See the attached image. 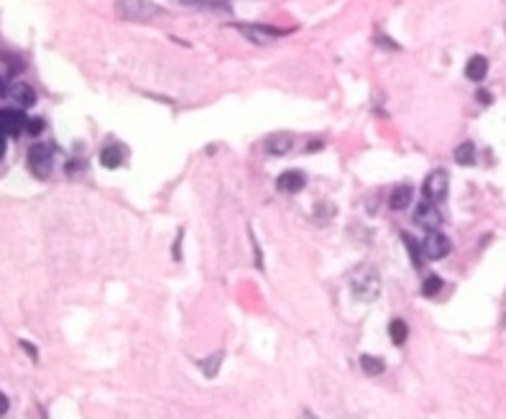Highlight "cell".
<instances>
[{"instance_id":"6da1fadb","label":"cell","mask_w":506,"mask_h":419,"mask_svg":"<svg viewBox=\"0 0 506 419\" xmlns=\"http://www.w3.org/2000/svg\"><path fill=\"white\" fill-rule=\"evenodd\" d=\"M348 289L358 302H376L381 297V273H378V268L373 263H358L353 271L348 273Z\"/></svg>"},{"instance_id":"7a4b0ae2","label":"cell","mask_w":506,"mask_h":419,"mask_svg":"<svg viewBox=\"0 0 506 419\" xmlns=\"http://www.w3.org/2000/svg\"><path fill=\"white\" fill-rule=\"evenodd\" d=\"M116 13L131 24H148V21L164 16V8L156 6L153 0H118Z\"/></svg>"},{"instance_id":"3957f363","label":"cell","mask_w":506,"mask_h":419,"mask_svg":"<svg viewBox=\"0 0 506 419\" xmlns=\"http://www.w3.org/2000/svg\"><path fill=\"white\" fill-rule=\"evenodd\" d=\"M54 156L56 148L51 143H34L29 148V156H26V164H29L31 174L36 179H49L51 169H54Z\"/></svg>"},{"instance_id":"277c9868","label":"cell","mask_w":506,"mask_h":419,"mask_svg":"<svg viewBox=\"0 0 506 419\" xmlns=\"http://www.w3.org/2000/svg\"><path fill=\"white\" fill-rule=\"evenodd\" d=\"M236 31H238L243 39H248L251 44H256V46H268L274 39L287 36L289 34V31H279L268 24H236Z\"/></svg>"},{"instance_id":"5b68a950","label":"cell","mask_w":506,"mask_h":419,"mask_svg":"<svg viewBox=\"0 0 506 419\" xmlns=\"http://www.w3.org/2000/svg\"><path fill=\"white\" fill-rule=\"evenodd\" d=\"M447 189H450V176H447V171L435 169L430 171V174L425 176V182H422V197H425L427 202L440 205V202L447 197Z\"/></svg>"},{"instance_id":"8992f818","label":"cell","mask_w":506,"mask_h":419,"mask_svg":"<svg viewBox=\"0 0 506 419\" xmlns=\"http://www.w3.org/2000/svg\"><path fill=\"white\" fill-rule=\"evenodd\" d=\"M422 251H425L427 261H442V258L450 256L452 241L442 231H430L425 241H422Z\"/></svg>"},{"instance_id":"52a82bcc","label":"cell","mask_w":506,"mask_h":419,"mask_svg":"<svg viewBox=\"0 0 506 419\" xmlns=\"http://www.w3.org/2000/svg\"><path fill=\"white\" fill-rule=\"evenodd\" d=\"M412 223L417 225V228H422V231H440L442 228V213L437 210V205L435 202H417L415 213H412Z\"/></svg>"},{"instance_id":"ba28073f","label":"cell","mask_w":506,"mask_h":419,"mask_svg":"<svg viewBox=\"0 0 506 419\" xmlns=\"http://www.w3.org/2000/svg\"><path fill=\"white\" fill-rule=\"evenodd\" d=\"M26 113L16 108H0V136L3 138H16V136L24 133L26 126Z\"/></svg>"},{"instance_id":"9c48e42d","label":"cell","mask_w":506,"mask_h":419,"mask_svg":"<svg viewBox=\"0 0 506 419\" xmlns=\"http://www.w3.org/2000/svg\"><path fill=\"white\" fill-rule=\"evenodd\" d=\"M294 133L292 131H274V133H268L266 138H263V151L268 153V156H287L289 151L294 148Z\"/></svg>"},{"instance_id":"30bf717a","label":"cell","mask_w":506,"mask_h":419,"mask_svg":"<svg viewBox=\"0 0 506 419\" xmlns=\"http://www.w3.org/2000/svg\"><path fill=\"white\" fill-rule=\"evenodd\" d=\"M307 187V174L302 169H287L276 176V189L281 195H299Z\"/></svg>"},{"instance_id":"8fae6325","label":"cell","mask_w":506,"mask_h":419,"mask_svg":"<svg viewBox=\"0 0 506 419\" xmlns=\"http://www.w3.org/2000/svg\"><path fill=\"white\" fill-rule=\"evenodd\" d=\"M126 146H121V143H105L103 148H100V166L103 169H121L123 164H126Z\"/></svg>"},{"instance_id":"7c38bea8","label":"cell","mask_w":506,"mask_h":419,"mask_svg":"<svg viewBox=\"0 0 506 419\" xmlns=\"http://www.w3.org/2000/svg\"><path fill=\"white\" fill-rule=\"evenodd\" d=\"M8 98H11L16 105H21V108H34L39 100L36 90H34L29 82H13V85L8 87Z\"/></svg>"},{"instance_id":"4fadbf2b","label":"cell","mask_w":506,"mask_h":419,"mask_svg":"<svg viewBox=\"0 0 506 419\" xmlns=\"http://www.w3.org/2000/svg\"><path fill=\"white\" fill-rule=\"evenodd\" d=\"M488 56H483V54H473L468 61H465V79H470V82H483L486 79V74H488Z\"/></svg>"},{"instance_id":"5bb4252c","label":"cell","mask_w":506,"mask_h":419,"mask_svg":"<svg viewBox=\"0 0 506 419\" xmlns=\"http://www.w3.org/2000/svg\"><path fill=\"white\" fill-rule=\"evenodd\" d=\"M412 200H415V189L409 187V184H399V187L391 189L389 210H394V213H402V210H407V207L412 205Z\"/></svg>"},{"instance_id":"9a60e30c","label":"cell","mask_w":506,"mask_h":419,"mask_svg":"<svg viewBox=\"0 0 506 419\" xmlns=\"http://www.w3.org/2000/svg\"><path fill=\"white\" fill-rule=\"evenodd\" d=\"M402 243H404V248H407V253H409V261H412V266L415 268H422L425 266V251H422V241H417L412 233H402Z\"/></svg>"},{"instance_id":"2e32d148","label":"cell","mask_w":506,"mask_h":419,"mask_svg":"<svg viewBox=\"0 0 506 419\" xmlns=\"http://www.w3.org/2000/svg\"><path fill=\"white\" fill-rule=\"evenodd\" d=\"M452 158H455V164L460 166H476L478 161V148L473 141H463V143H457L455 151H452Z\"/></svg>"},{"instance_id":"e0dca14e","label":"cell","mask_w":506,"mask_h":419,"mask_svg":"<svg viewBox=\"0 0 506 419\" xmlns=\"http://www.w3.org/2000/svg\"><path fill=\"white\" fill-rule=\"evenodd\" d=\"M358 365L366 376H381V373H386V360L381 355H373V353H360Z\"/></svg>"},{"instance_id":"ac0fdd59","label":"cell","mask_w":506,"mask_h":419,"mask_svg":"<svg viewBox=\"0 0 506 419\" xmlns=\"http://www.w3.org/2000/svg\"><path fill=\"white\" fill-rule=\"evenodd\" d=\"M389 340L391 345H397V348H402L404 343L409 340V325L404 317H394V320L389 322Z\"/></svg>"},{"instance_id":"d6986e66","label":"cell","mask_w":506,"mask_h":419,"mask_svg":"<svg viewBox=\"0 0 506 419\" xmlns=\"http://www.w3.org/2000/svg\"><path fill=\"white\" fill-rule=\"evenodd\" d=\"M223 360H226V353L218 350V353H213V355H208V358L197 360V368L202 370V376H205V378H215L220 373V365H223Z\"/></svg>"},{"instance_id":"ffe728a7","label":"cell","mask_w":506,"mask_h":419,"mask_svg":"<svg viewBox=\"0 0 506 419\" xmlns=\"http://www.w3.org/2000/svg\"><path fill=\"white\" fill-rule=\"evenodd\" d=\"M445 289V279L440 276V273H427L425 279H422V286H420V294L425 299H435L440 292Z\"/></svg>"},{"instance_id":"44dd1931","label":"cell","mask_w":506,"mask_h":419,"mask_svg":"<svg viewBox=\"0 0 506 419\" xmlns=\"http://www.w3.org/2000/svg\"><path fill=\"white\" fill-rule=\"evenodd\" d=\"M248 241H251V248H253V263H256V268H258V271H266L263 251H261V243H258L256 233H253V228H248Z\"/></svg>"},{"instance_id":"7402d4cb","label":"cell","mask_w":506,"mask_h":419,"mask_svg":"<svg viewBox=\"0 0 506 419\" xmlns=\"http://www.w3.org/2000/svg\"><path fill=\"white\" fill-rule=\"evenodd\" d=\"M44 128H46V121L44 118H26V126H24V133H29V136H41L44 133Z\"/></svg>"},{"instance_id":"603a6c76","label":"cell","mask_w":506,"mask_h":419,"mask_svg":"<svg viewBox=\"0 0 506 419\" xmlns=\"http://www.w3.org/2000/svg\"><path fill=\"white\" fill-rule=\"evenodd\" d=\"M3 61H6L8 64V77H16V74L21 72V69H24V59H21V56H16V54H3Z\"/></svg>"},{"instance_id":"cb8c5ba5","label":"cell","mask_w":506,"mask_h":419,"mask_svg":"<svg viewBox=\"0 0 506 419\" xmlns=\"http://www.w3.org/2000/svg\"><path fill=\"white\" fill-rule=\"evenodd\" d=\"M182 243H184V228L177 231V238H174V243H171V258L174 261H182Z\"/></svg>"},{"instance_id":"d4e9b609","label":"cell","mask_w":506,"mask_h":419,"mask_svg":"<svg viewBox=\"0 0 506 419\" xmlns=\"http://www.w3.org/2000/svg\"><path fill=\"white\" fill-rule=\"evenodd\" d=\"M373 44H381V46H384V49H389V51H399V49H402V46H399L394 39L386 36V34H376V36H373Z\"/></svg>"},{"instance_id":"484cf974","label":"cell","mask_w":506,"mask_h":419,"mask_svg":"<svg viewBox=\"0 0 506 419\" xmlns=\"http://www.w3.org/2000/svg\"><path fill=\"white\" fill-rule=\"evenodd\" d=\"M19 345H21V350H24L31 360H39V348H36V343H31V340H26V338H21Z\"/></svg>"},{"instance_id":"4316f807","label":"cell","mask_w":506,"mask_h":419,"mask_svg":"<svg viewBox=\"0 0 506 419\" xmlns=\"http://www.w3.org/2000/svg\"><path fill=\"white\" fill-rule=\"evenodd\" d=\"M87 166L85 158H74V161H67V174H77V171H82Z\"/></svg>"},{"instance_id":"83f0119b","label":"cell","mask_w":506,"mask_h":419,"mask_svg":"<svg viewBox=\"0 0 506 419\" xmlns=\"http://www.w3.org/2000/svg\"><path fill=\"white\" fill-rule=\"evenodd\" d=\"M476 100H478V103H483V105H491V103H494V95H491V92H486V90H481V87H478V92H476Z\"/></svg>"},{"instance_id":"f1b7e54d","label":"cell","mask_w":506,"mask_h":419,"mask_svg":"<svg viewBox=\"0 0 506 419\" xmlns=\"http://www.w3.org/2000/svg\"><path fill=\"white\" fill-rule=\"evenodd\" d=\"M323 148H325L323 141H310V143H307L305 151H307V153H318V151H323Z\"/></svg>"},{"instance_id":"f546056e","label":"cell","mask_w":506,"mask_h":419,"mask_svg":"<svg viewBox=\"0 0 506 419\" xmlns=\"http://www.w3.org/2000/svg\"><path fill=\"white\" fill-rule=\"evenodd\" d=\"M8 409H11V399H8V396L3 394V391H0V417H3V414H6Z\"/></svg>"},{"instance_id":"4dcf8cb0","label":"cell","mask_w":506,"mask_h":419,"mask_svg":"<svg viewBox=\"0 0 506 419\" xmlns=\"http://www.w3.org/2000/svg\"><path fill=\"white\" fill-rule=\"evenodd\" d=\"M8 82H6V77H3V74H0V98H8Z\"/></svg>"},{"instance_id":"1f68e13d","label":"cell","mask_w":506,"mask_h":419,"mask_svg":"<svg viewBox=\"0 0 506 419\" xmlns=\"http://www.w3.org/2000/svg\"><path fill=\"white\" fill-rule=\"evenodd\" d=\"M302 419H320L318 414L312 412V409H305V414H302Z\"/></svg>"},{"instance_id":"d6a6232c","label":"cell","mask_w":506,"mask_h":419,"mask_svg":"<svg viewBox=\"0 0 506 419\" xmlns=\"http://www.w3.org/2000/svg\"><path fill=\"white\" fill-rule=\"evenodd\" d=\"M3 156H6V138L0 136V161H3Z\"/></svg>"},{"instance_id":"836d02e7","label":"cell","mask_w":506,"mask_h":419,"mask_svg":"<svg viewBox=\"0 0 506 419\" xmlns=\"http://www.w3.org/2000/svg\"><path fill=\"white\" fill-rule=\"evenodd\" d=\"M501 325H504V328H506V312H504V320H501Z\"/></svg>"},{"instance_id":"e575fe53","label":"cell","mask_w":506,"mask_h":419,"mask_svg":"<svg viewBox=\"0 0 506 419\" xmlns=\"http://www.w3.org/2000/svg\"><path fill=\"white\" fill-rule=\"evenodd\" d=\"M504 26H506V24H504Z\"/></svg>"}]
</instances>
